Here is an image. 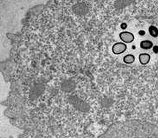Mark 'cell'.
Segmentation results:
<instances>
[{
    "mask_svg": "<svg viewBox=\"0 0 158 138\" xmlns=\"http://www.w3.org/2000/svg\"><path fill=\"white\" fill-rule=\"evenodd\" d=\"M68 100L69 103L75 109L80 111H86L89 109L87 105L76 96H70Z\"/></svg>",
    "mask_w": 158,
    "mask_h": 138,
    "instance_id": "1",
    "label": "cell"
},
{
    "mask_svg": "<svg viewBox=\"0 0 158 138\" xmlns=\"http://www.w3.org/2000/svg\"><path fill=\"white\" fill-rule=\"evenodd\" d=\"M72 11L75 14L78 16H84L89 13V8L85 2H79L73 6Z\"/></svg>",
    "mask_w": 158,
    "mask_h": 138,
    "instance_id": "2",
    "label": "cell"
},
{
    "mask_svg": "<svg viewBox=\"0 0 158 138\" xmlns=\"http://www.w3.org/2000/svg\"><path fill=\"white\" fill-rule=\"evenodd\" d=\"M44 86L43 84H35L30 91V98L32 100H35L39 97L44 90Z\"/></svg>",
    "mask_w": 158,
    "mask_h": 138,
    "instance_id": "3",
    "label": "cell"
},
{
    "mask_svg": "<svg viewBox=\"0 0 158 138\" xmlns=\"http://www.w3.org/2000/svg\"><path fill=\"white\" fill-rule=\"evenodd\" d=\"M76 86L75 82L71 79H65L61 82L60 88L63 91L70 92L75 89Z\"/></svg>",
    "mask_w": 158,
    "mask_h": 138,
    "instance_id": "4",
    "label": "cell"
},
{
    "mask_svg": "<svg viewBox=\"0 0 158 138\" xmlns=\"http://www.w3.org/2000/svg\"><path fill=\"white\" fill-rule=\"evenodd\" d=\"M127 47L125 43L118 42L115 43L112 48V51L114 54L118 55L123 53L127 49Z\"/></svg>",
    "mask_w": 158,
    "mask_h": 138,
    "instance_id": "5",
    "label": "cell"
},
{
    "mask_svg": "<svg viewBox=\"0 0 158 138\" xmlns=\"http://www.w3.org/2000/svg\"><path fill=\"white\" fill-rule=\"evenodd\" d=\"M121 39L125 43H130L134 40V36L133 33L128 32H121L119 34Z\"/></svg>",
    "mask_w": 158,
    "mask_h": 138,
    "instance_id": "6",
    "label": "cell"
},
{
    "mask_svg": "<svg viewBox=\"0 0 158 138\" xmlns=\"http://www.w3.org/2000/svg\"><path fill=\"white\" fill-rule=\"evenodd\" d=\"M132 2L131 1H115L114 6L116 8H123L129 6Z\"/></svg>",
    "mask_w": 158,
    "mask_h": 138,
    "instance_id": "7",
    "label": "cell"
},
{
    "mask_svg": "<svg viewBox=\"0 0 158 138\" xmlns=\"http://www.w3.org/2000/svg\"><path fill=\"white\" fill-rule=\"evenodd\" d=\"M150 59V56L148 53H142V54L139 55V61L142 64H147V63H149Z\"/></svg>",
    "mask_w": 158,
    "mask_h": 138,
    "instance_id": "8",
    "label": "cell"
},
{
    "mask_svg": "<svg viewBox=\"0 0 158 138\" xmlns=\"http://www.w3.org/2000/svg\"><path fill=\"white\" fill-rule=\"evenodd\" d=\"M153 44L151 41L144 40L142 41L140 43V48L143 49H149L152 47Z\"/></svg>",
    "mask_w": 158,
    "mask_h": 138,
    "instance_id": "9",
    "label": "cell"
},
{
    "mask_svg": "<svg viewBox=\"0 0 158 138\" xmlns=\"http://www.w3.org/2000/svg\"><path fill=\"white\" fill-rule=\"evenodd\" d=\"M149 33L152 37H156L158 36V29L154 26H151L149 28Z\"/></svg>",
    "mask_w": 158,
    "mask_h": 138,
    "instance_id": "10",
    "label": "cell"
},
{
    "mask_svg": "<svg viewBox=\"0 0 158 138\" xmlns=\"http://www.w3.org/2000/svg\"><path fill=\"white\" fill-rule=\"evenodd\" d=\"M135 60L134 56L131 54H128L123 58V61L127 63H131Z\"/></svg>",
    "mask_w": 158,
    "mask_h": 138,
    "instance_id": "11",
    "label": "cell"
}]
</instances>
